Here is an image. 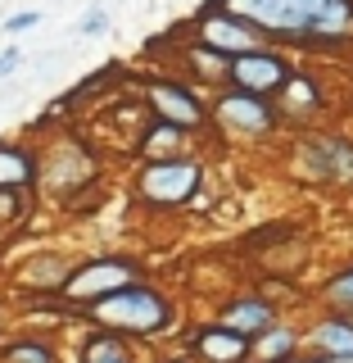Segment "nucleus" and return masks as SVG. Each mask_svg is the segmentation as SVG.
<instances>
[{"label":"nucleus","instance_id":"nucleus-26","mask_svg":"<svg viewBox=\"0 0 353 363\" xmlns=\"http://www.w3.org/2000/svg\"><path fill=\"white\" fill-rule=\"evenodd\" d=\"M18 64H23V50H18V45H5V50H0V77L18 73Z\"/></svg>","mask_w":353,"mask_h":363},{"label":"nucleus","instance_id":"nucleus-18","mask_svg":"<svg viewBox=\"0 0 353 363\" xmlns=\"http://www.w3.org/2000/svg\"><path fill=\"white\" fill-rule=\"evenodd\" d=\"M277 109H281V118H286V123H308V118H317V113L326 109V91H322V82H317V73H308V68H294V77L277 91Z\"/></svg>","mask_w":353,"mask_h":363},{"label":"nucleus","instance_id":"nucleus-8","mask_svg":"<svg viewBox=\"0 0 353 363\" xmlns=\"http://www.w3.org/2000/svg\"><path fill=\"white\" fill-rule=\"evenodd\" d=\"M190 37L199 45H209V50L226 55V60H236V55H249V50H263V45H277L267 37L258 23L241 18L236 9L218 5V0H209V5L199 9L195 18H190Z\"/></svg>","mask_w":353,"mask_h":363},{"label":"nucleus","instance_id":"nucleus-6","mask_svg":"<svg viewBox=\"0 0 353 363\" xmlns=\"http://www.w3.org/2000/svg\"><path fill=\"white\" fill-rule=\"evenodd\" d=\"M136 277H150V268H145V259L127 255V250H100V255H82L77 259V268L68 272L64 281V300L77 309V318H82L86 304L105 300V295H113L118 286H127V281Z\"/></svg>","mask_w":353,"mask_h":363},{"label":"nucleus","instance_id":"nucleus-23","mask_svg":"<svg viewBox=\"0 0 353 363\" xmlns=\"http://www.w3.org/2000/svg\"><path fill=\"white\" fill-rule=\"evenodd\" d=\"M322 300L331 313H353V268H340L331 281L322 286Z\"/></svg>","mask_w":353,"mask_h":363},{"label":"nucleus","instance_id":"nucleus-5","mask_svg":"<svg viewBox=\"0 0 353 363\" xmlns=\"http://www.w3.org/2000/svg\"><path fill=\"white\" fill-rule=\"evenodd\" d=\"M132 86L154 118L177 123L190 136L213 128V96H204L199 82H186V77H173V73H145V77H132Z\"/></svg>","mask_w":353,"mask_h":363},{"label":"nucleus","instance_id":"nucleus-16","mask_svg":"<svg viewBox=\"0 0 353 363\" xmlns=\"http://www.w3.org/2000/svg\"><path fill=\"white\" fill-rule=\"evenodd\" d=\"M73 363H145V359H141V340L86 323V332L73 345Z\"/></svg>","mask_w":353,"mask_h":363},{"label":"nucleus","instance_id":"nucleus-9","mask_svg":"<svg viewBox=\"0 0 353 363\" xmlns=\"http://www.w3.org/2000/svg\"><path fill=\"white\" fill-rule=\"evenodd\" d=\"M294 55L286 45H263V50H249V55H236L231 68H226V86H241V91H254V96H272L294 77Z\"/></svg>","mask_w":353,"mask_h":363},{"label":"nucleus","instance_id":"nucleus-24","mask_svg":"<svg viewBox=\"0 0 353 363\" xmlns=\"http://www.w3.org/2000/svg\"><path fill=\"white\" fill-rule=\"evenodd\" d=\"M113 28V18H109V9L105 5H91L82 18H77V37H105V32Z\"/></svg>","mask_w":353,"mask_h":363},{"label":"nucleus","instance_id":"nucleus-3","mask_svg":"<svg viewBox=\"0 0 353 363\" xmlns=\"http://www.w3.org/2000/svg\"><path fill=\"white\" fill-rule=\"evenodd\" d=\"M105 177V159L82 128H54L41 141V196L59 209L82 204V191H96Z\"/></svg>","mask_w":353,"mask_h":363},{"label":"nucleus","instance_id":"nucleus-19","mask_svg":"<svg viewBox=\"0 0 353 363\" xmlns=\"http://www.w3.org/2000/svg\"><path fill=\"white\" fill-rule=\"evenodd\" d=\"M177 64L181 68H190V77H195L199 86H226V68H231V60L226 55H218V50H209V45H199L195 37H181V45H177Z\"/></svg>","mask_w":353,"mask_h":363},{"label":"nucleus","instance_id":"nucleus-27","mask_svg":"<svg viewBox=\"0 0 353 363\" xmlns=\"http://www.w3.org/2000/svg\"><path fill=\"white\" fill-rule=\"evenodd\" d=\"M154 363H199V359L186 354V350H163V354H154Z\"/></svg>","mask_w":353,"mask_h":363},{"label":"nucleus","instance_id":"nucleus-10","mask_svg":"<svg viewBox=\"0 0 353 363\" xmlns=\"http://www.w3.org/2000/svg\"><path fill=\"white\" fill-rule=\"evenodd\" d=\"M299 168L326 186H353V141L335 132H308L299 141Z\"/></svg>","mask_w":353,"mask_h":363},{"label":"nucleus","instance_id":"nucleus-28","mask_svg":"<svg viewBox=\"0 0 353 363\" xmlns=\"http://www.w3.org/2000/svg\"><path fill=\"white\" fill-rule=\"evenodd\" d=\"M249 363H263V359H249Z\"/></svg>","mask_w":353,"mask_h":363},{"label":"nucleus","instance_id":"nucleus-11","mask_svg":"<svg viewBox=\"0 0 353 363\" xmlns=\"http://www.w3.org/2000/svg\"><path fill=\"white\" fill-rule=\"evenodd\" d=\"M181 350L195 354L199 363H249L254 359V336L226 327L222 318L213 323H195L186 336H181Z\"/></svg>","mask_w":353,"mask_h":363},{"label":"nucleus","instance_id":"nucleus-14","mask_svg":"<svg viewBox=\"0 0 353 363\" xmlns=\"http://www.w3.org/2000/svg\"><path fill=\"white\" fill-rule=\"evenodd\" d=\"M0 186L41 196V145L28 136H0Z\"/></svg>","mask_w":353,"mask_h":363},{"label":"nucleus","instance_id":"nucleus-4","mask_svg":"<svg viewBox=\"0 0 353 363\" xmlns=\"http://www.w3.org/2000/svg\"><path fill=\"white\" fill-rule=\"evenodd\" d=\"M199 196H204V159L195 155L136 164L132 173V200L141 209H186Z\"/></svg>","mask_w":353,"mask_h":363},{"label":"nucleus","instance_id":"nucleus-1","mask_svg":"<svg viewBox=\"0 0 353 363\" xmlns=\"http://www.w3.org/2000/svg\"><path fill=\"white\" fill-rule=\"evenodd\" d=\"M286 50H340L353 41V0H218Z\"/></svg>","mask_w":353,"mask_h":363},{"label":"nucleus","instance_id":"nucleus-21","mask_svg":"<svg viewBox=\"0 0 353 363\" xmlns=\"http://www.w3.org/2000/svg\"><path fill=\"white\" fill-rule=\"evenodd\" d=\"M303 350V332L290 323H272L263 336H254V359L263 363H294Z\"/></svg>","mask_w":353,"mask_h":363},{"label":"nucleus","instance_id":"nucleus-7","mask_svg":"<svg viewBox=\"0 0 353 363\" xmlns=\"http://www.w3.org/2000/svg\"><path fill=\"white\" fill-rule=\"evenodd\" d=\"M281 109L272 96H254L241 86H218L213 91V128L236 141H263L281 128Z\"/></svg>","mask_w":353,"mask_h":363},{"label":"nucleus","instance_id":"nucleus-25","mask_svg":"<svg viewBox=\"0 0 353 363\" xmlns=\"http://www.w3.org/2000/svg\"><path fill=\"white\" fill-rule=\"evenodd\" d=\"M41 9H18V14H9L5 18V37H23V32H32V28H41Z\"/></svg>","mask_w":353,"mask_h":363},{"label":"nucleus","instance_id":"nucleus-20","mask_svg":"<svg viewBox=\"0 0 353 363\" xmlns=\"http://www.w3.org/2000/svg\"><path fill=\"white\" fill-rule=\"evenodd\" d=\"M0 363H64V354L41 332H9L0 336Z\"/></svg>","mask_w":353,"mask_h":363},{"label":"nucleus","instance_id":"nucleus-2","mask_svg":"<svg viewBox=\"0 0 353 363\" xmlns=\"http://www.w3.org/2000/svg\"><path fill=\"white\" fill-rule=\"evenodd\" d=\"M109 327V332H122L132 340H163L173 336V327L181 323L177 300L158 286L154 277H136L127 286H118L105 300L86 304L82 309V327Z\"/></svg>","mask_w":353,"mask_h":363},{"label":"nucleus","instance_id":"nucleus-15","mask_svg":"<svg viewBox=\"0 0 353 363\" xmlns=\"http://www.w3.org/2000/svg\"><path fill=\"white\" fill-rule=\"evenodd\" d=\"M218 318L226 327H236V332H245V336H263L272 323H281V309L267 291H236L231 300H222Z\"/></svg>","mask_w":353,"mask_h":363},{"label":"nucleus","instance_id":"nucleus-12","mask_svg":"<svg viewBox=\"0 0 353 363\" xmlns=\"http://www.w3.org/2000/svg\"><path fill=\"white\" fill-rule=\"evenodd\" d=\"M82 255H68V250H32L23 255V264L14 268V286L18 295H59L68 272L77 268Z\"/></svg>","mask_w":353,"mask_h":363},{"label":"nucleus","instance_id":"nucleus-22","mask_svg":"<svg viewBox=\"0 0 353 363\" xmlns=\"http://www.w3.org/2000/svg\"><path fill=\"white\" fill-rule=\"evenodd\" d=\"M32 200L37 196H28V191H5L0 186V236L18 232V227L32 218Z\"/></svg>","mask_w":353,"mask_h":363},{"label":"nucleus","instance_id":"nucleus-17","mask_svg":"<svg viewBox=\"0 0 353 363\" xmlns=\"http://www.w3.org/2000/svg\"><path fill=\"white\" fill-rule=\"evenodd\" d=\"M132 155H136V164H154V159L190 155V132L150 113V118H145V128L136 132V141H132Z\"/></svg>","mask_w":353,"mask_h":363},{"label":"nucleus","instance_id":"nucleus-13","mask_svg":"<svg viewBox=\"0 0 353 363\" xmlns=\"http://www.w3.org/2000/svg\"><path fill=\"white\" fill-rule=\"evenodd\" d=\"M308 354L294 363H353V313H326L303 336Z\"/></svg>","mask_w":353,"mask_h":363}]
</instances>
